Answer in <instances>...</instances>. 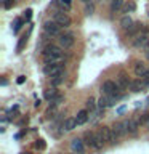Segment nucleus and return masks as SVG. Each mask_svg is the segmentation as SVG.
I'll list each match as a JSON object with an SVG mask.
<instances>
[{"label": "nucleus", "instance_id": "obj_1", "mask_svg": "<svg viewBox=\"0 0 149 154\" xmlns=\"http://www.w3.org/2000/svg\"><path fill=\"white\" fill-rule=\"evenodd\" d=\"M43 63L45 64H53V63H62L64 60V51H62L61 47L56 45H47L43 48Z\"/></svg>", "mask_w": 149, "mask_h": 154}, {"label": "nucleus", "instance_id": "obj_2", "mask_svg": "<svg viewBox=\"0 0 149 154\" xmlns=\"http://www.w3.org/2000/svg\"><path fill=\"white\" fill-rule=\"evenodd\" d=\"M43 72H45L47 75H50V77H55V75H58V74H61V72H64V64H62V63L45 64V67H43Z\"/></svg>", "mask_w": 149, "mask_h": 154}, {"label": "nucleus", "instance_id": "obj_3", "mask_svg": "<svg viewBox=\"0 0 149 154\" xmlns=\"http://www.w3.org/2000/svg\"><path fill=\"white\" fill-rule=\"evenodd\" d=\"M58 42H59V47L61 48H72L75 45V37L72 32H67V34H61L59 38H58Z\"/></svg>", "mask_w": 149, "mask_h": 154}, {"label": "nucleus", "instance_id": "obj_4", "mask_svg": "<svg viewBox=\"0 0 149 154\" xmlns=\"http://www.w3.org/2000/svg\"><path fill=\"white\" fill-rule=\"evenodd\" d=\"M53 21L55 23H58L61 27H69L71 26V16L67 13H64V11H56L55 14H53Z\"/></svg>", "mask_w": 149, "mask_h": 154}, {"label": "nucleus", "instance_id": "obj_5", "mask_svg": "<svg viewBox=\"0 0 149 154\" xmlns=\"http://www.w3.org/2000/svg\"><path fill=\"white\" fill-rule=\"evenodd\" d=\"M59 29H61V26L58 23H55L53 19H51V21H47L45 24H43V31H45V34H47V35H50V37L59 35Z\"/></svg>", "mask_w": 149, "mask_h": 154}, {"label": "nucleus", "instance_id": "obj_6", "mask_svg": "<svg viewBox=\"0 0 149 154\" xmlns=\"http://www.w3.org/2000/svg\"><path fill=\"white\" fill-rule=\"evenodd\" d=\"M146 88H147V85H146V82H144L143 77H141V79L132 80V84H130V90H132L133 93H138V91H143Z\"/></svg>", "mask_w": 149, "mask_h": 154}, {"label": "nucleus", "instance_id": "obj_7", "mask_svg": "<svg viewBox=\"0 0 149 154\" xmlns=\"http://www.w3.org/2000/svg\"><path fill=\"white\" fill-rule=\"evenodd\" d=\"M71 149H72L74 152L82 154V152H84V149H85V143H84V140H80V138H74V140H72V143H71Z\"/></svg>", "mask_w": 149, "mask_h": 154}, {"label": "nucleus", "instance_id": "obj_8", "mask_svg": "<svg viewBox=\"0 0 149 154\" xmlns=\"http://www.w3.org/2000/svg\"><path fill=\"white\" fill-rule=\"evenodd\" d=\"M143 29H144V24H141V23H133L132 26H130V27L127 29V34H128V35H135V37H138L139 34H141Z\"/></svg>", "mask_w": 149, "mask_h": 154}, {"label": "nucleus", "instance_id": "obj_9", "mask_svg": "<svg viewBox=\"0 0 149 154\" xmlns=\"http://www.w3.org/2000/svg\"><path fill=\"white\" fill-rule=\"evenodd\" d=\"M98 132H99V135H101V138L104 140V143H111V140H112V128L103 127V128H99Z\"/></svg>", "mask_w": 149, "mask_h": 154}, {"label": "nucleus", "instance_id": "obj_10", "mask_svg": "<svg viewBox=\"0 0 149 154\" xmlns=\"http://www.w3.org/2000/svg\"><path fill=\"white\" fill-rule=\"evenodd\" d=\"M147 40H149V37L146 35V34H139V35L135 38L133 45H135V48H144V45L147 43Z\"/></svg>", "mask_w": 149, "mask_h": 154}, {"label": "nucleus", "instance_id": "obj_11", "mask_svg": "<svg viewBox=\"0 0 149 154\" xmlns=\"http://www.w3.org/2000/svg\"><path fill=\"white\" fill-rule=\"evenodd\" d=\"M77 127V120L75 117H67L64 122H62V128L66 130V132H71V130H74Z\"/></svg>", "mask_w": 149, "mask_h": 154}, {"label": "nucleus", "instance_id": "obj_12", "mask_svg": "<svg viewBox=\"0 0 149 154\" xmlns=\"http://www.w3.org/2000/svg\"><path fill=\"white\" fill-rule=\"evenodd\" d=\"M75 120H77V125H84V124H87V120H88V111H87V109L79 111V112H77Z\"/></svg>", "mask_w": 149, "mask_h": 154}, {"label": "nucleus", "instance_id": "obj_13", "mask_svg": "<svg viewBox=\"0 0 149 154\" xmlns=\"http://www.w3.org/2000/svg\"><path fill=\"white\" fill-rule=\"evenodd\" d=\"M112 128L115 130V132H117L119 137H122V135L128 133V130H127V120H123V122H117Z\"/></svg>", "mask_w": 149, "mask_h": 154}, {"label": "nucleus", "instance_id": "obj_14", "mask_svg": "<svg viewBox=\"0 0 149 154\" xmlns=\"http://www.w3.org/2000/svg\"><path fill=\"white\" fill-rule=\"evenodd\" d=\"M133 71H135V74H136L138 77H143L144 74L147 72V69H146V66L143 64V63H135V66H133Z\"/></svg>", "mask_w": 149, "mask_h": 154}, {"label": "nucleus", "instance_id": "obj_15", "mask_svg": "<svg viewBox=\"0 0 149 154\" xmlns=\"http://www.w3.org/2000/svg\"><path fill=\"white\" fill-rule=\"evenodd\" d=\"M117 84H119V85L125 90V88H128V87H130V84H132V82L128 80V77L125 75V74H120V75L117 77Z\"/></svg>", "mask_w": 149, "mask_h": 154}, {"label": "nucleus", "instance_id": "obj_16", "mask_svg": "<svg viewBox=\"0 0 149 154\" xmlns=\"http://www.w3.org/2000/svg\"><path fill=\"white\" fill-rule=\"evenodd\" d=\"M127 130H128V133H136L138 132V122L136 120H133V119H130L127 120Z\"/></svg>", "mask_w": 149, "mask_h": 154}, {"label": "nucleus", "instance_id": "obj_17", "mask_svg": "<svg viewBox=\"0 0 149 154\" xmlns=\"http://www.w3.org/2000/svg\"><path fill=\"white\" fill-rule=\"evenodd\" d=\"M64 77H66V72H61V74L51 77V84L55 85V87H56V85H61L62 82H64Z\"/></svg>", "mask_w": 149, "mask_h": 154}, {"label": "nucleus", "instance_id": "obj_18", "mask_svg": "<svg viewBox=\"0 0 149 154\" xmlns=\"http://www.w3.org/2000/svg\"><path fill=\"white\" fill-rule=\"evenodd\" d=\"M58 96V91H56V88H48V90H45V100H48V101H53Z\"/></svg>", "mask_w": 149, "mask_h": 154}, {"label": "nucleus", "instance_id": "obj_19", "mask_svg": "<svg viewBox=\"0 0 149 154\" xmlns=\"http://www.w3.org/2000/svg\"><path fill=\"white\" fill-rule=\"evenodd\" d=\"M133 24V21H132V18L128 16V14H125V16H122V19H120V26H122L123 29H128L130 26Z\"/></svg>", "mask_w": 149, "mask_h": 154}, {"label": "nucleus", "instance_id": "obj_20", "mask_svg": "<svg viewBox=\"0 0 149 154\" xmlns=\"http://www.w3.org/2000/svg\"><path fill=\"white\" fill-rule=\"evenodd\" d=\"M122 5H123V0H112V2H111V11L112 13L119 11V10L122 8Z\"/></svg>", "mask_w": 149, "mask_h": 154}, {"label": "nucleus", "instance_id": "obj_21", "mask_svg": "<svg viewBox=\"0 0 149 154\" xmlns=\"http://www.w3.org/2000/svg\"><path fill=\"white\" fill-rule=\"evenodd\" d=\"M96 108H98V103L95 101V98H91V96H90V98L87 100V109H88V111H95Z\"/></svg>", "mask_w": 149, "mask_h": 154}, {"label": "nucleus", "instance_id": "obj_22", "mask_svg": "<svg viewBox=\"0 0 149 154\" xmlns=\"http://www.w3.org/2000/svg\"><path fill=\"white\" fill-rule=\"evenodd\" d=\"M26 43H27V37L24 35V37L19 38V42H18V45H16V51H18V53H19V51H23V48L26 47Z\"/></svg>", "mask_w": 149, "mask_h": 154}, {"label": "nucleus", "instance_id": "obj_23", "mask_svg": "<svg viewBox=\"0 0 149 154\" xmlns=\"http://www.w3.org/2000/svg\"><path fill=\"white\" fill-rule=\"evenodd\" d=\"M135 8H136V5H135V2H128V3L123 7L122 11H123V13H130V11H135Z\"/></svg>", "mask_w": 149, "mask_h": 154}, {"label": "nucleus", "instance_id": "obj_24", "mask_svg": "<svg viewBox=\"0 0 149 154\" xmlns=\"http://www.w3.org/2000/svg\"><path fill=\"white\" fill-rule=\"evenodd\" d=\"M24 24V19L21 18H18L16 21H14V29H13V32H19V29H21V26Z\"/></svg>", "mask_w": 149, "mask_h": 154}, {"label": "nucleus", "instance_id": "obj_25", "mask_svg": "<svg viewBox=\"0 0 149 154\" xmlns=\"http://www.w3.org/2000/svg\"><path fill=\"white\" fill-rule=\"evenodd\" d=\"M62 101H64V95H58L56 98L51 101V103H53V106H58V104H61Z\"/></svg>", "mask_w": 149, "mask_h": 154}, {"label": "nucleus", "instance_id": "obj_26", "mask_svg": "<svg viewBox=\"0 0 149 154\" xmlns=\"http://www.w3.org/2000/svg\"><path fill=\"white\" fill-rule=\"evenodd\" d=\"M93 11H95V5H93V3H87V5H85V13H87V14H91Z\"/></svg>", "mask_w": 149, "mask_h": 154}, {"label": "nucleus", "instance_id": "obj_27", "mask_svg": "<svg viewBox=\"0 0 149 154\" xmlns=\"http://www.w3.org/2000/svg\"><path fill=\"white\" fill-rule=\"evenodd\" d=\"M3 7H5V10L13 8V7H14V0H5V2H3Z\"/></svg>", "mask_w": 149, "mask_h": 154}, {"label": "nucleus", "instance_id": "obj_28", "mask_svg": "<svg viewBox=\"0 0 149 154\" xmlns=\"http://www.w3.org/2000/svg\"><path fill=\"white\" fill-rule=\"evenodd\" d=\"M31 18H32V10H26V16H24V19H26V21H31Z\"/></svg>", "mask_w": 149, "mask_h": 154}, {"label": "nucleus", "instance_id": "obj_29", "mask_svg": "<svg viewBox=\"0 0 149 154\" xmlns=\"http://www.w3.org/2000/svg\"><path fill=\"white\" fill-rule=\"evenodd\" d=\"M143 79H144V82H146V85H147V88H149V69H147V72L143 75Z\"/></svg>", "mask_w": 149, "mask_h": 154}, {"label": "nucleus", "instance_id": "obj_30", "mask_svg": "<svg viewBox=\"0 0 149 154\" xmlns=\"http://www.w3.org/2000/svg\"><path fill=\"white\" fill-rule=\"evenodd\" d=\"M35 146H37V148H40V149L45 148V143H43V140H38V141L35 143Z\"/></svg>", "mask_w": 149, "mask_h": 154}, {"label": "nucleus", "instance_id": "obj_31", "mask_svg": "<svg viewBox=\"0 0 149 154\" xmlns=\"http://www.w3.org/2000/svg\"><path fill=\"white\" fill-rule=\"evenodd\" d=\"M24 80H26V77H24V75H19L16 82H18V84H24Z\"/></svg>", "mask_w": 149, "mask_h": 154}, {"label": "nucleus", "instance_id": "obj_32", "mask_svg": "<svg viewBox=\"0 0 149 154\" xmlns=\"http://www.w3.org/2000/svg\"><path fill=\"white\" fill-rule=\"evenodd\" d=\"M143 50H146V51H149V40H147V43H146V45H144V48H143Z\"/></svg>", "mask_w": 149, "mask_h": 154}, {"label": "nucleus", "instance_id": "obj_33", "mask_svg": "<svg viewBox=\"0 0 149 154\" xmlns=\"http://www.w3.org/2000/svg\"><path fill=\"white\" fill-rule=\"evenodd\" d=\"M62 2H64L66 5H71V0H62Z\"/></svg>", "mask_w": 149, "mask_h": 154}, {"label": "nucleus", "instance_id": "obj_34", "mask_svg": "<svg viewBox=\"0 0 149 154\" xmlns=\"http://www.w3.org/2000/svg\"><path fill=\"white\" fill-rule=\"evenodd\" d=\"M82 2H84V3H88V2H90V0H82Z\"/></svg>", "mask_w": 149, "mask_h": 154}, {"label": "nucleus", "instance_id": "obj_35", "mask_svg": "<svg viewBox=\"0 0 149 154\" xmlns=\"http://www.w3.org/2000/svg\"><path fill=\"white\" fill-rule=\"evenodd\" d=\"M147 127H149V122H147Z\"/></svg>", "mask_w": 149, "mask_h": 154}, {"label": "nucleus", "instance_id": "obj_36", "mask_svg": "<svg viewBox=\"0 0 149 154\" xmlns=\"http://www.w3.org/2000/svg\"><path fill=\"white\" fill-rule=\"evenodd\" d=\"M2 2H5V0H2Z\"/></svg>", "mask_w": 149, "mask_h": 154}]
</instances>
